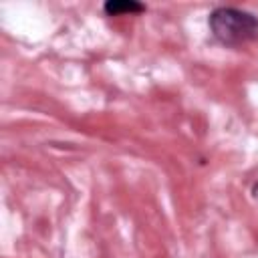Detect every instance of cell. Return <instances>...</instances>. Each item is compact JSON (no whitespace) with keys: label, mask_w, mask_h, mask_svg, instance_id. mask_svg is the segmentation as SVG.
<instances>
[{"label":"cell","mask_w":258,"mask_h":258,"mask_svg":"<svg viewBox=\"0 0 258 258\" xmlns=\"http://www.w3.org/2000/svg\"><path fill=\"white\" fill-rule=\"evenodd\" d=\"M252 198H254V200L258 202V181H256V183L252 185Z\"/></svg>","instance_id":"obj_3"},{"label":"cell","mask_w":258,"mask_h":258,"mask_svg":"<svg viewBox=\"0 0 258 258\" xmlns=\"http://www.w3.org/2000/svg\"><path fill=\"white\" fill-rule=\"evenodd\" d=\"M105 14L109 16H119V14H139L145 12V4L137 0H107L103 4Z\"/></svg>","instance_id":"obj_2"},{"label":"cell","mask_w":258,"mask_h":258,"mask_svg":"<svg viewBox=\"0 0 258 258\" xmlns=\"http://www.w3.org/2000/svg\"><path fill=\"white\" fill-rule=\"evenodd\" d=\"M214 38L226 46H242L258 40V16L234 6L214 8L208 16Z\"/></svg>","instance_id":"obj_1"}]
</instances>
